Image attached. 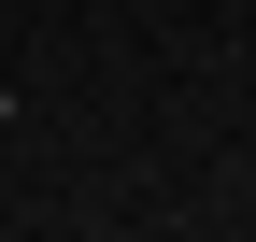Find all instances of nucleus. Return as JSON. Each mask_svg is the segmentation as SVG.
<instances>
[{
  "label": "nucleus",
  "instance_id": "nucleus-1",
  "mask_svg": "<svg viewBox=\"0 0 256 242\" xmlns=\"http://www.w3.org/2000/svg\"><path fill=\"white\" fill-rule=\"evenodd\" d=\"M242 228H256V186H242Z\"/></svg>",
  "mask_w": 256,
  "mask_h": 242
}]
</instances>
